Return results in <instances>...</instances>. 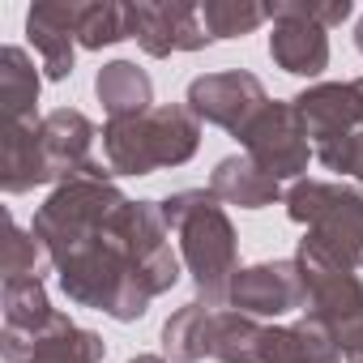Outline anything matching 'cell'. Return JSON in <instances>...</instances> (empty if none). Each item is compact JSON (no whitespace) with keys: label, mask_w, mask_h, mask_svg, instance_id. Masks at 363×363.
I'll return each instance as SVG.
<instances>
[{"label":"cell","mask_w":363,"mask_h":363,"mask_svg":"<svg viewBox=\"0 0 363 363\" xmlns=\"http://www.w3.org/2000/svg\"><path fill=\"white\" fill-rule=\"evenodd\" d=\"M337 350H342V359H363V320H354L350 329L337 333Z\"/></svg>","instance_id":"83f0119b"},{"label":"cell","mask_w":363,"mask_h":363,"mask_svg":"<svg viewBox=\"0 0 363 363\" xmlns=\"http://www.w3.org/2000/svg\"><path fill=\"white\" fill-rule=\"evenodd\" d=\"M77 22H82V0H48V5H35L26 13V35L52 82H65L77 65Z\"/></svg>","instance_id":"9a60e30c"},{"label":"cell","mask_w":363,"mask_h":363,"mask_svg":"<svg viewBox=\"0 0 363 363\" xmlns=\"http://www.w3.org/2000/svg\"><path fill=\"white\" fill-rule=\"evenodd\" d=\"M128 39H137V48L154 60L201 52L214 43L201 22V5H189V0H137V5H128Z\"/></svg>","instance_id":"ba28073f"},{"label":"cell","mask_w":363,"mask_h":363,"mask_svg":"<svg viewBox=\"0 0 363 363\" xmlns=\"http://www.w3.org/2000/svg\"><path fill=\"white\" fill-rule=\"evenodd\" d=\"M39 261H52L48 248L39 244L35 231H22L18 223H9V240H5V278H30L39 269Z\"/></svg>","instance_id":"484cf974"},{"label":"cell","mask_w":363,"mask_h":363,"mask_svg":"<svg viewBox=\"0 0 363 363\" xmlns=\"http://www.w3.org/2000/svg\"><path fill=\"white\" fill-rule=\"evenodd\" d=\"M291 223L308 227L299 244L363 269V193L333 179H295L282 197Z\"/></svg>","instance_id":"277c9868"},{"label":"cell","mask_w":363,"mask_h":363,"mask_svg":"<svg viewBox=\"0 0 363 363\" xmlns=\"http://www.w3.org/2000/svg\"><path fill=\"white\" fill-rule=\"evenodd\" d=\"M103 354H107V342L94 329H82L65 312H56V320L43 333V342L35 346L30 363H103Z\"/></svg>","instance_id":"603a6c76"},{"label":"cell","mask_w":363,"mask_h":363,"mask_svg":"<svg viewBox=\"0 0 363 363\" xmlns=\"http://www.w3.org/2000/svg\"><path fill=\"white\" fill-rule=\"evenodd\" d=\"M158 210H162L167 231L179 235V257L193 274L197 299L210 308H223L240 274V240L223 201L210 189H179L162 197Z\"/></svg>","instance_id":"7a4b0ae2"},{"label":"cell","mask_w":363,"mask_h":363,"mask_svg":"<svg viewBox=\"0 0 363 363\" xmlns=\"http://www.w3.org/2000/svg\"><path fill=\"white\" fill-rule=\"evenodd\" d=\"M201 145V120L184 103H162L128 120H107L103 154L116 175H154L162 167H184Z\"/></svg>","instance_id":"3957f363"},{"label":"cell","mask_w":363,"mask_h":363,"mask_svg":"<svg viewBox=\"0 0 363 363\" xmlns=\"http://www.w3.org/2000/svg\"><path fill=\"white\" fill-rule=\"evenodd\" d=\"M261 342H265V325L257 316L244 312H223L214 308L210 320V359L218 363H261Z\"/></svg>","instance_id":"44dd1931"},{"label":"cell","mask_w":363,"mask_h":363,"mask_svg":"<svg viewBox=\"0 0 363 363\" xmlns=\"http://www.w3.org/2000/svg\"><path fill=\"white\" fill-rule=\"evenodd\" d=\"M128 363H171V359H162V354H137V359H128Z\"/></svg>","instance_id":"f1b7e54d"},{"label":"cell","mask_w":363,"mask_h":363,"mask_svg":"<svg viewBox=\"0 0 363 363\" xmlns=\"http://www.w3.org/2000/svg\"><path fill=\"white\" fill-rule=\"evenodd\" d=\"M120 39H128V5L116 0H82V22H77V48L86 52H103L116 48Z\"/></svg>","instance_id":"cb8c5ba5"},{"label":"cell","mask_w":363,"mask_h":363,"mask_svg":"<svg viewBox=\"0 0 363 363\" xmlns=\"http://www.w3.org/2000/svg\"><path fill=\"white\" fill-rule=\"evenodd\" d=\"M227 303L235 312H244V316H257V320H265V316L278 320V316L303 308V286H299L295 257H286V261H261V265L240 269L235 282H231Z\"/></svg>","instance_id":"8fae6325"},{"label":"cell","mask_w":363,"mask_h":363,"mask_svg":"<svg viewBox=\"0 0 363 363\" xmlns=\"http://www.w3.org/2000/svg\"><path fill=\"white\" fill-rule=\"evenodd\" d=\"M201 22L210 39H244L269 22V5H257V0H206Z\"/></svg>","instance_id":"d4e9b609"},{"label":"cell","mask_w":363,"mask_h":363,"mask_svg":"<svg viewBox=\"0 0 363 363\" xmlns=\"http://www.w3.org/2000/svg\"><path fill=\"white\" fill-rule=\"evenodd\" d=\"M261 363H342V350H337V337L316 320L265 325Z\"/></svg>","instance_id":"ac0fdd59"},{"label":"cell","mask_w":363,"mask_h":363,"mask_svg":"<svg viewBox=\"0 0 363 363\" xmlns=\"http://www.w3.org/2000/svg\"><path fill=\"white\" fill-rule=\"evenodd\" d=\"M240 145H244V154L269 175V179H303V171H308V162H312V137H308V128H303V116L295 111V103L286 99V103H265L261 111H257V120L240 133Z\"/></svg>","instance_id":"52a82bcc"},{"label":"cell","mask_w":363,"mask_h":363,"mask_svg":"<svg viewBox=\"0 0 363 363\" xmlns=\"http://www.w3.org/2000/svg\"><path fill=\"white\" fill-rule=\"evenodd\" d=\"M167 235L158 201H124L86 244L56 261L60 291L120 325L141 320L150 299L179 282V257Z\"/></svg>","instance_id":"6da1fadb"},{"label":"cell","mask_w":363,"mask_h":363,"mask_svg":"<svg viewBox=\"0 0 363 363\" xmlns=\"http://www.w3.org/2000/svg\"><path fill=\"white\" fill-rule=\"evenodd\" d=\"M56 308L48 299V286L39 274L30 278H5V359L30 363L35 346L52 329Z\"/></svg>","instance_id":"4fadbf2b"},{"label":"cell","mask_w":363,"mask_h":363,"mask_svg":"<svg viewBox=\"0 0 363 363\" xmlns=\"http://www.w3.org/2000/svg\"><path fill=\"white\" fill-rule=\"evenodd\" d=\"M124 201H128V197L120 193V184L111 179V171H103V167L94 162V167H86L82 175L56 184V193L39 206L30 231L39 235V244L48 248V257H52V265H56L65 252H73L77 244H86Z\"/></svg>","instance_id":"5b68a950"},{"label":"cell","mask_w":363,"mask_h":363,"mask_svg":"<svg viewBox=\"0 0 363 363\" xmlns=\"http://www.w3.org/2000/svg\"><path fill=\"white\" fill-rule=\"evenodd\" d=\"M295 9L308 18V22H316L320 30H333V26H342L346 18H350V0H295Z\"/></svg>","instance_id":"4316f807"},{"label":"cell","mask_w":363,"mask_h":363,"mask_svg":"<svg viewBox=\"0 0 363 363\" xmlns=\"http://www.w3.org/2000/svg\"><path fill=\"white\" fill-rule=\"evenodd\" d=\"M346 363H363V359H346Z\"/></svg>","instance_id":"4dcf8cb0"},{"label":"cell","mask_w":363,"mask_h":363,"mask_svg":"<svg viewBox=\"0 0 363 363\" xmlns=\"http://www.w3.org/2000/svg\"><path fill=\"white\" fill-rule=\"evenodd\" d=\"M52 184L43 154H39V120L26 124H0V189L9 197Z\"/></svg>","instance_id":"2e32d148"},{"label":"cell","mask_w":363,"mask_h":363,"mask_svg":"<svg viewBox=\"0 0 363 363\" xmlns=\"http://www.w3.org/2000/svg\"><path fill=\"white\" fill-rule=\"evenodd\" d=\"M210 193L227 206H240V210H265L274 201H282V184L278 179H269L248 154H227L218 158L214 175H210Z\"/></svg>","instance_id":"e0dca14e"},{"label":"cell","mask_w":363,"mask_h":363,"mask_svg":"<svg viewBox=\"0 0 363 363\" xmlns=\"http://www.w3.org/2000/svg\"><path fill=\"white\" fill-rule=\"evenodd\" d=\"M94 94L111 120H128L154 107V82L137 60H111L94 77Z\"/></svg>","instance_id":"d6986e66"},{"label":"cell","mask_w":363,"mask_h":363,"mask_svg":"<svg viewBox=\"0 0 363 363\" xmlns=\"http://www.w3.org/2000/svg\"><path fill=\"white\" fill-rule=\"evenodd\" d=\"M39 103V69L26 56V48H5L0 52V124H26L35 120Z\"/></svg>","instance_id":"ffe728a7"},{"label":"cell","mask_w":363,"mask_h":363,"mask_svg":"<svg viewBox=\"0 0 363 363\" xmlns=\"http://www.w3.org/2000/svg\"><path fill=\"white\" fill-rule=\"evenodd\" d=\"M295 265H299V286H303V308H299L303 320H316L333 337L350 329L354 320H363V282L350 265L308 244L295 248Z\"/></svg>","instance_id":"8992f818"},{"label":"cell","mask_w":363,"mask_h":363,"mask_svg":"<svg viewBox=\"0 0 363 363\" xmlns=\"http://www.w3.org/2000/svg\"><path fill=\"white\" fill-rule=\"evenodd\" d=\"M210 320H214V308L193 299L184 303L167 325H162V354L171 363H197V359H210Z\"/></svg>","instance_id":"7402d4cb"},{"label":"cell","mask_w":363,"mask_h":363,"mask_svg":"<svg viewBox=\"0 0 363 363\" xmlns=\"http://www.w3.org/2000/svg\"><path fill=\"white\" fill-rule=\"evenodd\" d=\"M269 103L265 86L257 73L248 69H223V73H206V77H193L189 82V94H184V107L201 120V124H214V128H227V133H244L257 111Z\"/></svg>","instance_id":"9c48e42d"},{"label":"cell","mask_w":363,"mask_h":363,"mask_svg":"<svg viewBox=\"0 0 363 363\" xmlns=\"http://www.w3.org/2000/svg\"><path fill=\"white\" fill-rule=\"evenodd\" d=\"M269 22H274L269 56H274V65L282 73H291V77H320L329 69V30L308 22L295 9V0L269 5Z\"/></svg>","instance_id":"7c38bea8"},{"label":"cell","mask_w":363,"mask_h":363,"mask_svg":"<svg viewBox=\"0 0 363 363\" xmlns=\"http://www.w3.org/2000/svg\"><path fill=\"white\" fill-rule=\"evenodd\" d=\"M291 103L303 116V128L312 137V150L333 145V141H346L354 128H363V77L308 86Z\"/></svg>","instance_id":"30bf717a"},{"label":"cell","mask_w":363,"mask_h":363,"mask_svg":"<svg viewBox=\"0 0 363 363\" xmlns=\"http://www.w3.org/2000/svg\"><path fill=\"white\" fill-rule=\"evenodd\" d=\"M354 48L363 52V18H359V26H354Z\"/></svg>","instance_id":"f546056e"},{"label":"cell","mask_w":363,"mask_h":363,"mask_svg":"<svg viewBox=\"0 0 363 363\" xmlns=\"http://www.w3.org/2000/svg\"><path fill=\"white\" fill-rule=\"evenodd\" d=\"M99 128L90 124V116L73 111V107H56L39 120V154L48 167V179L65 184V179L82 175L86 167H94L90 150H94Z\"/></svg>","instance_id":"5bb4252c"}]
</instances>
